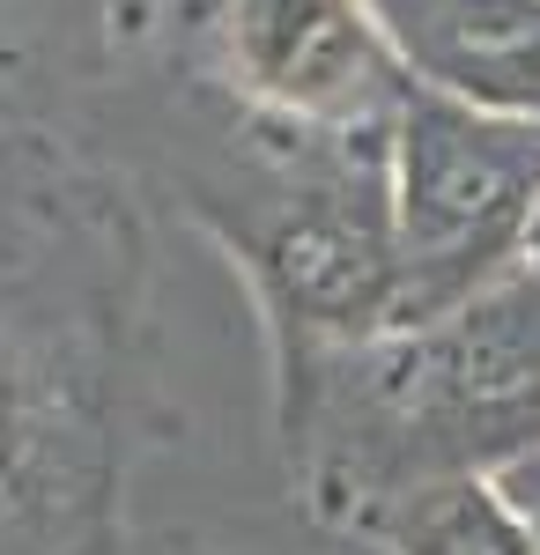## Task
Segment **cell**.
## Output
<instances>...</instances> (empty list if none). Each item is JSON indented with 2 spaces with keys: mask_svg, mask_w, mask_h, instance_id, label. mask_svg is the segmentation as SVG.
<instances>
[{
  "mask_svg": "<svg viewBox=\"0 0 540 555\" xmlns=\"http://www.w3.org/2000/svg\"><path fill=\"white\" fill-rule=\"evenodd\" d=\"M208 82L267 127L385 133L415 75L371 0H178Z\"/></svg>",
  "mask_w": 540,
  "mask_h": 555,
  "instance_id": "5b68a950",
  "label": "cell"
},
{
  "mask_svg": "<svg viewBox=\"0 0 540 555\" xmlns=\"http://www.w3.org/2000/svg\"><path fill=\"white\" fill-rule=\"evenodd\" d=\"M274 408L311 512L340 526L422 481L497 474L540 444V267L340 348Z\"/></svg>",
  "mask_w": 540,
  "mask_h": 555,
  "instance_id": "7a4b0ae2",
  "label": "cell"
},
{
  "mask_svg": "<svg viewBox=\"0 0 540 555\" xmlns=\"http://www.w3.org/2000/svg\"><path fill=\"white\" fill-rule=\"evenodd\" d=\"M193 215L252 282L274 348V392L400 326L385 133H296L237 112V171L201 178Z\"/></svg>",
  "mask_w": 540,
  "mask_h": 555,
  "instance_id": "3957f363",
  "label": "cell"
},
{
  "mask_svg": "<svg viewBox=\"0 0 540 555\" xmlns=\"http://www.w3.org/2000/svg\"><path fill=\"white\" fill-rule=\"evenodd\" d=\"M497 481H503V496H511V512L526 518V541H533V555H540V444L518 452V460H503Z\"/></svg>",
  "mask_w": 540,
  "mask_h": 555,
  "instance_id": "ba28073f",
  "label": "cell"
},
{
  "mask_svg": "<svg viewBox=\"0 0 540 555\" xmlns=\"http://www.w3.org/2000/svg\"><path fill=\"white\" fill-rule=\"evenodd\" d=\"M0 8H8V0H0Z\"/></svg>",
  "mask_w": 540,
  "mask_h": 555,
  "instance_id": "8fae6325",
  "label": "cell"
},
{
  "mask_svg": "<svg viewBox=\"0 0 540 555\" xmlns=\"http://www.w3.org/2000/svg\"><path fill=\"white\" fill-rule=\"evenodd\" d=\"M170 0H104V15H112V30H149L156 15H164Z\"/></svg>",
  "mask_w": 540,
  "mask_h": 555,
  "instance_id": "9c48e42d",
  "label": "cell"
},
{
  "mask_svg": "<svg viewBox=\"0 0 540 555\" xmlns=\"http://www.w3.org/2000/svg\"><path fill=\"white\" fill-rule=\"evenodd\" d=\"M356 533H371L385 555H533L526 518L511 512L497 474H445L408 496L377 504Z\"/></svg>",
  "mask_w": 540,
  "mask_h": 555,
  "instance_id": "52a82bcc",
  "label": "cell"
},
{
  "mask_svg": "<svg viewBox=\"0 0 540 555\" xmlns=\"http://www.w3.org/2000/svg\"><path fill=\"white\" fill-rule=\"evenodd\" d=\"M141 245L112 185L0 133V555H104L126 489Z\"/></svg>",
  "mask_w": 540,
  "mask_h": 555,
  "instance_id": "6da1fadb",
  "label": "cell"
},
{
  "mask_svg": "<svg viewBox=\"0 0 540 555\" xmlns=\"http://www.w3.org/2000/svg\"><path fill=\"white\" fill-rule=\"evenodd\" d=\"M526 259H533V267H540V215H533V245H526Z\"/></svg>",
  "mask_w": 540,
  "mask_h": 555,
  "instance_id": "30bf717a",
  "label": "cell"
},
{
  "mask_svg": "<svg viewBox=\"0 0 540 555\" xmlns=\"http://www.w3.org/2000/svg\"><path fill=\"white\" fill-rule=\"evenodd\" d=\"M371 8L422 89L540 119V0H371Z\"/></svg>",
  "mask_w": 540,
  "mask_h": 555,
  "instance_id": "8992f818",
  "label": "cell"
},
{
  "mask_svg": "<svg viewBox=\"0 0 540 555\" xmlns=\"http://www.w3.org/2000/svg\"><path fill=\"white\" fill-rule=\"evenodd\" d=\"M385 185L400 237V326L452 311L526 267L540 215V119L408 89L385 127Z\"/></svg>",
  "mask_w": 540,
  "mask_h": 555,
  "instance_id": "277c9868",
  "label": "cell"
}]
</instances>
